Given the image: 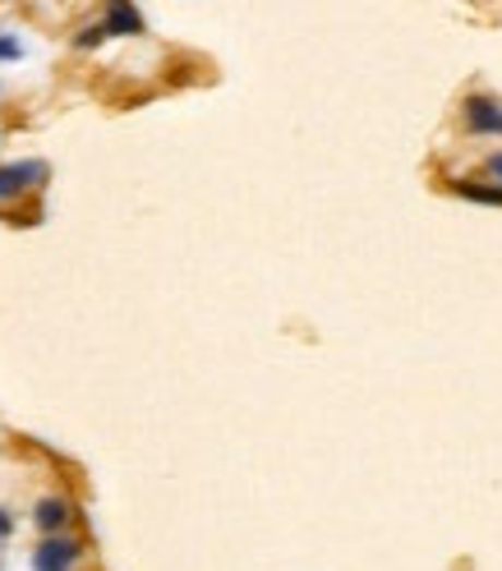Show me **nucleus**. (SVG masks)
<instances>
[{
  "mask_svg": "<svg viewBox=\"0 0 502 571\" xmlns=\"http://www.w3.org/2000/svg\"><path fill=\"white\" fill-rule=\"evenodd\" d=\"M79 558H83L79 539L51 535V539H41V544H37V554H33V567H37V571H70V567H74Z\"/></svg>",
  "mask_w": 502,
  "mask_h": 571,
  "instance_id": "1",
  "label": "nucleus"
},
{
  "mask_svg": "<svg viewBox=\"0 0 502 571\" xmlns=\"http://www.w3.org/2000/svg\"><path fill=\"white\" fill-rule=\"evenodd\" d=\"M33 185H47V161H14V167H0V203L33 190Z\"/></svg>",
  "mask_w": 502,
  "mask_h": 571,
  "instance_id": "2",
  "label": "nucleus"
},
{
  "mask_svg": "<svg viewBox=\"0 0 502 571\" xmlns=\"http://www.w3.org/2000/svg\"><path fill=\"white\" fill-rule=\"evenodd\" d=\"M466 130L470 134H502V101L498 97H466Z\"/></svg>",
  "mask_w": 502,
  "mask_h": 571,
  "instance_id": "3",
  "label": "nucleus"
},
{
  "mask_svg": "<svg viewBox=\"0 0 502 571\" xmlns=\"http://www.w3.org/2000/svg\"><path fill=\"white\" fill-rule=\"evenodd\" d=\"M70 517H74V507H70L65 498H41V502H37V512H33L37 530H47V535H56V530H65V525H70Z\"/></svg>",
  "mask_w": 502,
  "mask_h": 571,
  "instance_id": "4",
  "label": "nucleus"
},
{
  "mask_svg": "<svg viewBox=\"0 0 502 571\" xmlns=\"http://www.w3.org/2000/svg\"><path fill=\"white\" fill-rule=\"evenodd\" d=\"M101 28H107V37L116 33V37H139L143 33V14L134 10V5H111L107 10V24H101Z\"/></svg>",
  "mask_w": 502,
  "mask_h": 571,
  "instance_id": "5",
  "label": "nucleus"
},
{
  "mask_svg": "<svg viewBox=\"0 0 502 571\" xmlns=\"http://www.w3.org/2000/svg\"><path fill=\"white\" fill-rule=\"evenodd\" d=\"M462 198H475V203H502V190L498 185H470V180H456L452 185Z\"/></svg>",
  "mask_w": 502,
  "mask_h": 571,
  "instance_id": "6",
  "label": "nucleus"
},
{
  "mask_svg": "<svg viewBox=\"0 0 502 571\" xmlns=\"http://www.w3.org/2000/svg\"><path fill=\"white\" fill-rule=\"evenodd\" d=\"M101 37H107V28H101V24H93V28H83V33L74 37V47H83V51H88V47H97V42H101Z\"/></svg>",
  "mask_w": 502,
  "mask_h": 571,
  "instance_id": "7",
  "label": "nucleus"
},
{
  "mask_svg": "<svg viewBox=\"0 0 502 571\" xmlns=\"http://www.w3.org/2000/svg\"><path fill=\"white\" fill-rule=\"evenodd\" d=\"M19 56H24V47H19V37L0 33V60H19Z\"/></svg>",
  "mask_w": 502,
  "mask_h": 571,
  "instance_id": "8",
  "label": "nucleus"
},
{
  "mask_svg": "<svg viewBox=\"0 0 502 571\" xmlns=\"http://www.w3.org/2000/svg\"><path fill=\"white\" fill-rule=\"evenodd\" d=\"M489 175L498 180V190H502V153H493V157H489Z\"/></svg>",
  "mask_w": 502,
  "mask_h": 571,
  "instance_id": "9",
  "label": "nucleus"
},
{
  "mask_svg": "<svg viewBox=\"0 0 502 571\" xmlns=\"http://www.w3.org/2000/svg\"><path fill=\"white\" fill-rule=\"evenodd\" d=\"M10 530H14V521H10V512H5V507H0V539H5Z\"/></svg>",
  "mask_w": 502,
  "mask_h": 571,
  "instance_id": "10",
  "label": "nucleus"
}]
</instances>
